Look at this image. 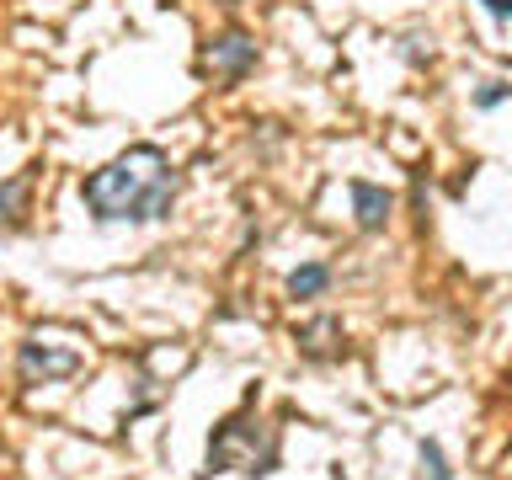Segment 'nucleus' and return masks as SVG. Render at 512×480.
<instances>
[{
	"instance_id": "obj_9",
	"label": "nucleus",
	"mask_w": 512,
	"mask_h": 480,
	"mask_svg": "<svg viewBox=\"0 0 512 480\" xmlns=\"http://www.w3.org/2000/svg\"><path fill=\"white\" fill-rule=\"evenodd\" d=\"M502 102H512V80H486V86L475 91V107L480 112H491V107H502Z\"/></svg>"
},
{
	"instance_id": "obj_3",
	"label": "nucleus",
	"mask_w": 512,
	"mask_h": 480,
	"mask_svg": "<svg viewBox=\"0 0 512 480\" xmlns=\"http://www.w3.org/2000/svg\"><path fill=\"white\" fill-rule=\"evenodd\" d=\"M256 59H262V48H256V38L246 27H224V32H214V38L203 43V70L230 80V86L256 70Z\"/></svg>"
},
{
	"instance_id": "obj_7",
	"label": "nucleus",
	"mask_w": 512,
	"mask_h": 480,
	"mask_svg": "<svg viewBox=\"0 0 512 480\" xmlns=\"http://www.w3.org/2000/svg\"><path fill=\"white\" fill-rule=\"evenodd\" d=\"M326 288H331V267L326 262H304V267L288 272V294L294 299H320Z\"/></svg>"
},
{
	"instance_id": "obj_1",
	"label": "nucleus",
	"mask_w": 512,
	"mask_h": 480,
	"mask_svg": "<svg viewBox=\"0 0 512 480\" xmlns=\"http://www.w3.org/2000/svg\"><path fill=\"white\" fill-rule=\"evenodd\" d=\"M176 192H182V176L155 144H128L118 160H107L80 182V198L96 224H160L171 219Z\"/></svg>"
},
{
	"instance_id": "obj_10",
	"label": "nucleus",
	"mask_w": 512,
	"mask_h": 480,
	"mask_svg": "<svg viewBox=\"0 0 512 480\" xmlns=\"http://www.w3.org/2000/svg\"><path fill=\"white\" fill-rule=\"evenodd\" d=\"M422 464H427V480H454V470H448L438 443H422Z\"/></svg>"
},
{
	"instance_id": "obj_5",
	"label": "nucleus",
	"mask_w": 512,
	"mask_h": 480,
	"mask_svg": "<svg viewBox=\"0 0 512 480\" xmlns=\"http://www.w3.org/2000/svg\"><path fill=\"white\" fill-rule=\"evenodd\" d=\"M294 347H299V358H310V363H336L347 352V331L336 315H315V320H304V326H294Z\"/></svg>"
},
{
	"instance_id": "obj_12",
	"label": "nucleus",
	"mask_w": 512,
	"mask_h": 480,
	"mask_svg": "<svg viewBox=\"0 0 512 480\" xmlns=\"http://www.w3.org/2000/svg\"><path fill=\"white\" fill-rule=\"evenodd\" d=\"M219 6H246V0H219Z\"/></svg>"
},
{
	"instance_id": "obj_2",
	"label": "nucleus",
	"mask_w": 512,
	"mask_h": 480,
	"mask_svg": "<svg viewBox=\"0 0 512 480\" xmlns=\"http://www.w3.org/2000/svg\"><path fill=\"white\" fill-rule=\"evenodd\" d=\"M283 459V438L267 416H256L251 406L246 411H230L224 422L214 427L208 438V470L219 475H246V480H262L278 470Z\"/></svg>"
},
{
	"instance_id": "obj_4",
	"label": "nucleus",
	"mask_w": 512,
	"mask_h": 480,
	"mask_svg": "<svg viewBox=\"0 0 512 480\" xmlns=\"http://www.w3.org/2000/svg\"><path fill=\"white\" fill-rule=\"evenodd\" d=\"M86 368V358L70 347H54V342H43V336H27L22 347H16V379L22 384H54V379H70Z\"/></svg>"
},
{
	"instance_id": "obj_8",
	"label": "nucleus",
	"mask_w": 512,
	"mask_h": 480,
	"mask_svg": "<svg viewBox=\"0 0 512 480\" xmlns=\"http://www.w3.org/2000/svg\"><path fill=\"white\" fill-rule=\"evenodd\" d=\"M27 214V176H11L0 182V230H16Z\"/></svg>"
},
{
	"instance_id": "obj_6",
	"label": "nucleus",
	"mask_w": 512,
	"mask_h": 480,
	"mask_svg": "<svg viewBox=\"0 0 512 480\" xmlns=\"http://www.w3.org/2000/svg\"><path fill=\"white\" fill-rule=\"evenodd\" d=\"M347 192H352V219H358V230L374 235V230H384V224H390L395 198H390L379 182H352Z\"/></svg>"
},
{
	"instance_id": "obj_11",
	"label": "nucleus",
	"mask_w": 512,
	"mask_h": 480,
	"mask_svg": "<svg viewBox=\"0 0 512 480\" xmlns=\"http://www.w3.org/2000/svg\"><path fill=\"white\" fill-rule=\"evenodd\" d=\"M480 6H486L496 22H512V0H480Z\"/></svg>"
}]
</instances>
